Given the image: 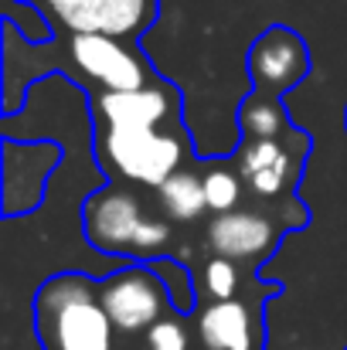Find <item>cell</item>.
Masks as SVG:
<instances>
[{
  "instance_id": "7",
  "label": "cell",
  "mask_w": 347,
  "mask_h": 350,
  "mask_svg": "<svg viewBox=\"0 0 347 350\" xmlns=\"http://www.w3.org/2000/svg\"><path fill=\"white\" fill-rule=\"evenodd\" d=\"M245 72L255 92L283 99L310 75V48L290 27H266L245 55Z\"/></svg>"
},
{
  "instance_id": "13",
  "label": "cell",
  "mask_w": 347,
  "mask_h": 350,
  "mask_svg": "<svg viewBox=\"0 0 347 350\" xmlns=\"http://www.w3.org/2000/svg\"><path fill=\"white\" fill-rule=\"evenodd\" d=\"M157 204L164 208L170 221H181V225L201 221L205 211H211L208 194H205V177L194 170H177L174 177H167L157 187Z\"/></svg>"
},
{
  "instance_id": "20",
  "label": "cell",
  "mask_w": 347,
  "mask_h": 350,
  "mask_svg": "<svg viewBox=\"0 0 347 350\" xmlns=\"http://www.w3.org/2000/svg\"><path fill=\"white\" fill-rule=\"evenodd\" d=\"M344 126H347V113H344Z\"/></svg>"
},
{
  "instance_id": "10",
  "label": "cell",
  "mask_w": 347,
  "mask_h": 350,
  "mask_svg": "<svg viewBox=\"0 0 347 350\" xmlns=\"http://www.w3.org/2000/svg\"><path fill=\"white\" fill-rule=\"evenodd\" d=\"M283 232L262 211L238 208L229 215H215L208 221V248L231 262H255L279 245Z\"/></svg>"
},
{
  "instance_id": "18",
  "label": "cell",
  "mask_w": 347,
  "mask_h": 350,
  "mask_svg": "<svg viewBox=\"0 0 347 350\" xmlns=\"http://www.w3.org/2000/svg\"><path fill=\"white\" fill-rule=\"evenodd\" d=\"M205 289H208V296H211L215 303L235 299V289H238V269H235L231 258H222V255L208 258V265H205Z\"/></svg>"
},
{
  "instance_id": "6",
  "label": "cell",
  "mask_w": 347,
  "mask_h": 350,
  "mask_svg": "<svg viewBox=\"0 0 347 350\" xmlns=\"http://www.w3.org/2000/svg\"><path fill=\"white\" fill-rule=\"evenodd\" d=\"M68 62L103 92H129L153 82L143 51L110 34H68Z\"/></svg>"
},
{
  "instance_id": "4",
  "label": "cell",
  "mask_w": 347,
  "mask_h": 350,
  "mask_svg": "<svg viewBox=\"0 0 347 350\" xmlns=\"http://www.w3.org/2000/svg\"><path fill=\"white\" fill-rule=\"evenodd\" d=\"M99 299L119 334H140L164 320L170 306L167 286L146 262H126L106 279H99Z\"/></svg>"
},
{
  "instance_id": "9",
  "label": "cell",
  "mask_w": 347,
  "mask_h": 350,
  "mask_svg": "<svg viewBox=\"0 0 347 350\" xmlns=\"http://www.w3.org/2000/svg\"><path fill=\"white\" fill-rule=\"evenodd\" d=\"M21 153L31 160V167L24 174L14 170L21 163H17L14 150L3 146V163H7L3 167V218H17V215L34 211L44 198V184L51 180V174L58 170V160H62L58 143H44V139L21 143Z\"/></svg>"
},
{
  "instance_id": "15",
  "label": "cell",
  "mask_w": 347,
  "mask_h": 350,
  "mask_svg": "<svg viewBox=\"0 0 347 350\" xmlns=\"http://www.w3.org/2000/svg\"><path fill=\"white\" fill-rule=\"evenodd\" d=\"M3 17H7V27L21 34L27 44H48L55 38L51 17L34 0H3Z\"/></svg>"
},
{
  "instance_id": "8",
  "label": "cell",
  "mask_w": 347,
  "mask_h": 350,
  "mask_svg": "<svg viewBox=\"0 0 347 350\" xmlns=\"http://www.w3.org/2000/svg\"><path fill=\"white\" fill-rule=\"evenodd\" d=\"M181 113V96L170 82H150L129 92H99L92 103L96 126H167Z\"/></svg>"
},
{
  "instance_id": "12",
  "label": "cell",
  "mask_w": 347,
  "mask_h": 350,
  "mask_svg": "<svg viewBox=\"0 0 347 350\" xmlns=\"http://www.w3.org/2000/svg\"><path fill=\"white\" fill-rule=\"evenodd\" d=\"M198 337L208 350H255L252 310L238 299H222L201 310Z\"/></svg>"
},
{
  "instance_id": "2",
  "label": "cell",
  "mask_w": 347,
  "mask_h": 350,
  "mask_svg": "<svg viewBox=\"0 0 347 350\" xmlns=\"http://www.w3.org/2000/svg\"><path fill=\"white\" fill-rule=\"evenodd\" d=\"M82 234L99 255L133 262L164 258L170 245V225L164 218L146 215L143 201L119 184H103L86 198Z\"/></svg>"
},
{
  "instance_id": "11",
  "label": "cell",
  "mask_w": 347,
  "mask_h": 350,
  "mask_svg": "<svg viewBox=\"0 0 347 350\" xmlns=\"http://www.w3.org/2000/svg\"><path fill=\"white\" fill-rule=\"evenodd\" d=\"M238 174L259 198H283L296 180V153L283 139H248L238 150Z\"/></svg>"
},
{
  "instance_id": "14",
  "label": "cell",
  "mask_w": 347,
  "mask_h": 350,
  "mask_svg": "<svg viewBox=\"0 0 347 350\" xmlns=\"http://www.w3.org/2000/svg\"><path fill=\"white\" fill-rule=\"evenodd\" d=\"M235 122H238V129H242L245 136H252V139H283V133L290 129L283 99L262 96V92L248 96V99L238 106Z\"/></svg>"
},
{
  "instance_id": "19",
  "label": "cell",
  "mask_w": 347,
  "mask_h": 350,
  "mask_svg": "<svg viewBox=\"0 0 347 350\" xmlns=\"http://www.w3.org/2000/svg\"><path fill=\"white\" fill-rule=\"evenodd\" d=\"M146 350H188V330L177 320H160L146 330Z\"/></svg>"
},
{
  "instance_id": "1",
  "label": "cell",
  "mask_w": 347,
  "mask_h": 350,
  "mask_svg": "<svg viewBox=\"0 0 347 350\" xmlns=\"http://www.w3.org/2000/svg\"><path fill=\"white\" fill-rule=\"evenodd\" d=\"M34 323L44 350H113V320L99 299V282L86 272L44 279L34 296Z\"/></svg>"
},
{
  "instance_id": "16",
  "label": "cell",
  "mask_w": 347,
  "mask_h": 350,
  "mask_svg": "<svg viewBox=\"0 0 347 350\" xmlns=\"http://www.w3.org/2000/svg\"><path fill=\"white\" fill-rule=\"evenodd\" d=\"M146 265H150V269L160 275V282L167 286L170 306H174L177 313H191V310L198 306V289H194L191 269H188L181 258L164 255V258H153V262H146Z\"/></svg>"
},
{
  "instance_id": "17",
  "label": "cell",
  "mask_w": 347,
  "mask_h": 350,
  "mask_svg": "<svg viewBox=\"0 0 347 350\" xmlns=\"http://www.w3.org/2000/svg\"><path fill=\"white\" fill-rule=\"evenodd\" d=\"M201 177H205L208 208H211L215 215L238 211V201H242V174H238V170H231L229 163H211Z\"/></svg>"
},
{
  "instance_id": "3",
  "label": "cell",
  "mask_w": 347,
  "mask_h": 350,
  "mask_svg": "<svg viewBox=\"0 0 347 350\" xmlns=\"http://www.w3.org/2000/svg\"><path fill=\"white\" fill-rule=\"evenodd\" d=\"M96 153L106 174L157 191L167 177L184 170L188 143L167 126H96Z\"/></svg>"
},
{
  "instance_id": "5",
  "label": "cell",
  "mask_w": 347,
  "mask_h": 350,
  "mask_svg": "<svg viewBox=\"0 0 347 350\" xmlns=\"http://www.w3.org/2000/svg\"><path fill=\"white\" fill-rule=\"evenodd\" d=\"M51 24L68 34H110L119 41L143 38L157 17V0H38Z\"/></svg>"
}]
</instances>
